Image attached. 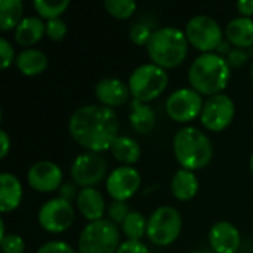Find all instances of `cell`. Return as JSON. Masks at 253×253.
<instances>
[{
    "mask_svg": "<svg viewBox=\"0 0 253 253\" xmlns=\"http://www.w3.org/2000/svg\"><path fill=\"white\" fill-rule=\"evenodd\" d=\"M71 138L89 153H102L111 148L119 136V119L114 110L101 104L77 108L68 120Z\"/></svg>",
    "mask_w": 253,
    "mask_h": 253,
    "instance_id": "obj_1",
    "label": "cell"
},
{
    "mask_svg": "<svg viewBox=\"0 0 253 253\" xmlns=\"http://www.w3.org/2000/svg\"><path fill=\"white\" fill-rule=\"evenodd\" d=\"M231 77V67L221 53H202L190 65L188 82L191 87L200 95L209 98L227 87Z\"/></svg>",
    "mask_w": 253,
    "mask_h": 253,
    "instance_id": "obj_2",
    "label": "cell"
},
{
    "mask_svg": "<svg viewBox=\"0 0 253 253\" xmlns=\"http://www.w3.org/2000/svg\"><path fill=\"white\" fill-rule=\"evenodd\" d=\"M173 154L182 169L199 170L213 159V145L208 135L197 127H182L173 136Z\"/></svg>",
    "mask_w": 253,
    "mask_h": 253,
    "instance_id": "obj_3",
    "label": "cell"
},
{
    "mask_svg": "<svg viewBox=\"0 0 253 253\" xmlns=\"http://www.w3.org/2000/svg\"><path fill=\"white\" fill-rule=\"evenodd\" d=\"M188 44L185 31H181L176 27H162L154 30L147 52L153 64L163 70H170L185 61Z\"/></svg>",
    "mask_w": 253,
    "mask_h": 253,
    "instance_id": "obj_4",
    "label": "cell"
},
{
    "mask_svg": "<svg viewBox=\"0 0 253 253\" xmlns=\"http://www.w3.org/2000/svg\"><path fill=\"white\" fill-rule=\"evenodd\" d=\"M169 76L166 70L156 64H142L129 76V89L135 101L148 104L157 99L166 90Z\"/></svg>",
    "mask_w": 253,
    "mask_h": 253,
    "instance_id": "obj_5",
    "label": "cell"
},
{
    "mask_svg": "<svg viewBox=\"0 0 253 253\" xmlns=\"http://www.w3.org/2000/svg\"><path fill=\"white\" fill-rule=\"evenodd\" d=\"M119 227L110 219L89 222L80 233L79 253H116L120 246Z\"/></svg>",
    "mask_w": 253,
    "mask_h": 253,
    "instance_id": "obj_6",
    "label": "cell"
},
{
    "mask_svg": "<svg viewBox=\"0 0 253 253\" xmlns=\"http://www.w3.org/2000/svg\"><path fill=\"white\" fill-rule=\"evenodd\" d=\"M181 230V213L172 206H160L148 218L147 237L156 246H169L178 240Z\"/></svg>",
    "mask_w": 253,
    "mask_h": 253,
    "instance_id": "obj_7",
    "label": "cell"
},
{
    "mask_svg": "<svg viewBox=\"0 0 253 253\" xmlns=\"http://www.w3.org/2000/svg\"><path fill=\"white\" fill-rule=\"evenodd\" d=\"M188 43L202 53L215 52L224 42V31L216 19L208 15L193 16L185 25Z\"/></svg>",
    "mask_w": 253,
    "mask_h": 253,
    "instance_id": "obj_8",
    "label": "cell"
},
{
    "mask_svg": "<svg viewBox=\"0 0 253 253\" xmlns=\"http://www.w3.org/2000/svg\"><path fill=\"white\" fill-rule=\"evenodd\" d=\"M203 105L205 102L199 92L193 87H181L166 99V113L173 122L188 123L200 117Z\"/></svg>",
    "mask_w": 253,
    "mask_h": 253,
    "instance_id": "obj_9",
    "label": "cell"
},
{
    "mask_svg": "<svg viewBox=\"0 0 253 253\" xmlns=\"http://www.w3.org/2000/svg\"><path fill=\"white\" fill-rule=\"evenodd\" d=\"M234 114V101L225 93H218L211 96L205 102L200 114V122L203 127L211 132H222L231 125Z\"/></svg>",
    "mask_w": 253,
    "mask_h": 253,
    "instance_id": "obj_10",
    "label": "cell"
},
{
    "mask_svg": "<svg viewBox=\"0 0 253 253\" xmlns=\"http://www.w3.org/2000/svg\"><path fill=\"white\" fill-rule=\"evenodd\" d=\"M74 218L76 213L73 205L59 197L47 200L40 208L37 216L40 227L50 234H59L67 231L73 225Z\"/></svg>",
    "mask_w": 253,
    "mask_h": 253,
    "instance_id": "obj_11",
    "label": "cell"
},
{
    "mask_svg": "<svg viewBox=\"0 0 253 253\" xmlns=\"http://www.w3.org/2000/svg\"><path fill=\"white\" fill-rule=\"evenodd\" d=\"M108 165L98 153H83L77 156L71 165V178L76 185L90 188L99 184L107 175Z\"/></svg>",
    "mask_w": 253,
    "mask_h": 253,
    "instance_id": "obj_12",
    "label": "cell"
},
{
    "mask_svg": "<svg viewBox=\"0 0 253 253\" xmlns=\"http://www.w3.org/2000/svg\"><path fill=\"white\" fill-rule=\"evenodd\" d=\"M141 187V173L132 166H119L107 176L108 196L117 202H127Z\"/></svg>",
    "mask_w": 253,
    "mask_h": 253,
    "instance_id": "obj_13",
    "label": "cell"
},
{
    "mask_svg": "<svg viewBox=\"0 0 253 253\" xmlns=\"http://www.w3.org/2000/svg\"><path fill=\"white\" fill-rule=\"evenodd\" d=\"M27 182L39 193L58 191L62 185V170L56 163L42 160L30 166L27 172Z\"/></svg>",
    "mask_w": 253,
    "mask_h": 253,
    "instance_id": "obj_14",
    "label": "cell"
},
{
    "mask_svg": "<svg viewBox=\"0 0 253 253\" xmlns=\"http://www.w3.org/2000/svg\"><path fill=\"white\" fill-rule=\"evenodd\" d=\"M240 240V231L228 221H219L209 230V245L213 252L237 253Z\"/></svg>",
    "mask_w": 253,
    "mask_h": 253,
    "instance_id": "obj_15",
    "label": "cell"
},
{
    "mask_svg": "<svg viewBox=\"0 0 253 253\" xmlns=\"http://www.w3.org/2000/svg\"><path fill=\"white\" fill-rule=\"evenodd\" d=\"M95 95L101 102V105L113 110L114 107H120L127 102L130 89L129 84L125 83L123 80L116 77H107L96 83Z\"/></svg>",
    "mask_w": 253,
    "mask_h": 253,
    "instance_id": "obj_16",
    "label": "cell"
},
{
    "mask_svg": "<svg viewBox=\"0 0 253 253\" xmlns=\"http://www.w3.org/2000/svg\"><path fill=\"white\" fill-rule=\"evenodd\" d=\"M76 203H77V209L82 213V216L84 219H87L89 222L104 219L102 216L107 209L105 199H104L102 193L99 190H96L95 187L82 188L79 191V197H77Z\"/></svg>",
    "mask_w": 253,
    "mask_h": 253,
    "instance_id": "obj_17",
    "label": "cell"
},
{
    "mask_svg": "<svg viewBox=\"0 0 253 253\" xmlns=\"http://www.w3.org/2000/svg\"><path fill=\"white\" fill-rule=\"evenodd\" d=\"M22 202V184L16 175L3 172L0 175V211L13 212Z\"/></svg>",
    "mask_w": 253,
    "mask_h": 253,
    "instance_id": "obj_18",
    "label": "cell"
},
{
    "mask_svg": "<svg viewBox=\"0 0 253 253\" xmlns=\"http://www.w3.org/2000/svg\"><path fill=\"white\" fill-rule=\"evenodd\" d=\"M225 36L230 44L237 49L253 47V19L239 16L227 24Z\"/></svg>",
    "mask_w": 253,
    "mask_h": 253,
    "instance_id": "obj_19",
    "label": "cell"
},
{
    "mask_svg": "<svg viewBox=\"0 0 253 253\" xmlns=\"http://www.w3.org/2000/svg\"><path fill=\"white\" fill-rule=\"evenodd\" d=\"M44 34H46V24L42 21V18L27 16L15 28V42L19 46L30 49L37 42H40Z\"/></svg>",
    "mask_w": 253,
    "mask_h": 253,
    "instance_id": "obj_20",
    "label": "cell"
},
{
    "mask_svg": "<svg viewBox=\"0 0 253 253\" xmlns=\"http://www.w3.org/2000/svg\"><path fill=\"white\" fill-rule=\"evenodd\" d=\"M16 68L19 70L21 74L27 76V77H34L42 74L47 65V56L44 52L30 47V49H24L16 55V61H15Z\"/></svg>",
    "mask_w": 253,
    "mask_h": 253,
    "instance_id": "obj_21",
    "label": "cell"
},
{
    "mask_svg": "<svg viewBox=\"0 0 253 253\" xmlns=\"http://www.w3.org/2000/svg\"><path fill=\"white\" fill-rule=\"evenodd\" d=\"M170 190L176 200L179 202H190L196 197L199 191V179L194 172L187 169H179L175 172L170 181Z\"/></svg>",
    "mask_w": 253,
    "mask_h": 253,
    "instance_id": "obj_22",
    "label": "cell"
},
{
    "mask_svg": "<svg viewBox=\"0 0 253 253\" xmlns=\"http://www.w3.org/2000/svg\"><path fill=\"white\" fill-rule=\"evenodd\" d=\"M110 150H111L113 157L123 166H132L138 163L142 154V150L138 141L125 135H119Z\"/></svg>",
    "mask_w": 253,
    "mask_h": 253,
    "instance_id": "obj_23",
    "label": "cell"
},
{
    "mask_svg": "<svg viewBox=\"0 0 253 253\" xmlns=\"http://www.w3.org/2000/svg\"><path fill=\"white\" fill-rule=\"evenodd\" d=\"M129 122L135 132L141 135H147L153 132L156 127V113L148 104H142L133 99Z\"/></svg>",
    "mask_w": 253,
    "mask_h": 253,
    "instance_id": "obj_24",
    "label": "cell"
},
{
    "mask_svg": "<svg viewBox=\"0 0 253 253\" xmlns=\"http://www.w3.org/2000/svg\"><path fill=\"white\" fill-rule=\"evenodd\" d=\"M24 19V4L21 0L0 1V30L10 31L16 28Z\"/></svg>",
    "mask_w": 253,
    "mask_h": 253,
    "instance_id": "obj_25",
    "label": "cell"
},
{
    "mask_svg": "<svg viewBox=\"0 0 253 253\" xmlns=\"http://www.w3.org/2000/svg\"><path fill=\"white\" fill-rule=\"evenodd\" d=\"M147 225H148V219H145V216L142 213L132 211L127 215V218L123 221L122 231L127 240L141 242V239L144 236H147Z\"/></svg>",
    "mask_w": 253,
    "mask_h": 253,
    "instance_id": "obj_26",
    "label": "cell"
},
{
    "mask_svg": "<svg viewBox=\"0 0 253 253\" xmlns=\"http://www.w3.org/2000/svg\"><path fill=\"white\" fill-rule=\"evenodd\" d=\"M70 6L68 0H34L33 7L40 15V18H44L47 21L58 19Z\"/></svg>",
    "mask_w": 253,
    "mask_h": 253,
    "instance_id": "obj_27",
    "label": "cell"
},
{
    "mask_svg": "<svg viewBox=\"0 0 253 253\" xmlns=\"http://www.w3.org/2000/svg\"><path fill=\"white\" fill-rule=\"evenodd\" d=\"M104 7L116 19H129L136 12L133 0H105Z\"/></svg>",
    "mask_w": 253,
    "mask_h": 253,
    "instance_id": "obj_28",
    "label": "cell"
},
{
    "mask_svg": "<svg viewBox=\"0 0 253 253\" xmlns=\"http://www.w3.org/2000/svg\"><path fill=\"white\" fill-rule=\"evenodd\" d=\"M153 30L148 24H142V22H138L135 24L130 31H129V37L130 40L138 44V46H148L150 40H151V36H153Z\"/></svg>",
    "mask_w": 253,
    "mask_h": 253,
    "instance_id": "obj_29",
    "label": "cell"
},
{
    "mask_svg": "<svg viewBox=\"0 0 253 253\" xmlns=\"http://www.w3.org/2000/svg\"><path fill=\"white\" fill-rule=\"evenodd\" d=\"M107 212H108V219L111 222H114L116 225L117 224H123V221L127 218V215L132 212L129 205L126 202H117V200H113L108 208H107Z\"/></svg>",
    "mask_w": 253,
    "mask_h": 253,
    "instance_id": "obj_30",
    "label": "cell"
},
{
    "mask_svg": "<svg viewBox=\"0 0 253 253\" xmlns=\"http://www.w3.org/2000/svg\"><path fill=\"white\" fill-rule=\"evenodd\" d=\"M0 248L3 253H24L25 242L18 234H6L0 239Z\"/></svg>",
    "mask_w": 253,
    "mask_h": 253,
    "instance_id": "obj_31",
    "label": "cell"
},
{
    "mask_svg": "<svg viewBox=\"0 0 253 253\" xmlns=\"http://www.w3.org/2000/svg\"><path fill=\"white\" fill-rule=\"evenodd\" d=\"M46 36L53 42H61L67 36V24L58 18L46 22Z\"/></svg>",
    "mask_w": 253,
    "mask_h": 253,
    "instance_id": "obj_32",
    "label": "cell"
},
{
    "mask_svg": "<svg viewBox=\"0 0 253 253\" xmlns=\"http://www.w3.org/2000/svg\"><path fill=\"white\" fill-rule=\"evenodd\" d=\"M16 61L15 50L6 39H0V62L1 70H7Z\"/></svg>",
    "mask_w": 253,
    "mask_h": 253,
    "instance_id": "obj_33",
    "label": "cell"
},
{
    "mask_svg": "<svg viewBox=\"0 0 253 253\" xmlns=\"http://www.w3.org/2000/svg\"><path fill=\"white\" fill-rule=\"evenodd\" d=\"M36 253H77L68 243L61 240H50L42 245Z\"/></svg>",
    "mask_w": 253,
    "mask_h": 253,
    "instance_id": "obj_34",
    "label": "cell"
},
{
    "mask_svg": "<svg viewBox=\"0 0 253 253\" xmlns=\"http://www.w3.org/2000/svg\"><path fill=\"white\" fill-rule=\"evenodd\" d=\"M116 253H150L148 248L142 242H135V240H126L123 242Z\"/></svg>",
    "mask_w": 253,
    "mask_h": 253,
    "instance_id": "obj_35",
    "label": "cell"
},
{
    "mask_svg": "<svg viewBox=\"0 0 253 253\" xmlns=\"http://www.w3.org/2000/svg\"><path fill=\"white\" fill-rule=\"evenodd\" d=\"M58 197L62 199V200H67V202H73L74 199L77 200L79 197V193H77V187L76 184H71V182H65L61 185V188L58 190Z\"/></svg>",
    "mask_w": 253,
    "mask_h": 253,
    "instance_id": "obj_36",
    "label": "cell"
},
{
    "mask_svg": "<svg viewBox=\"0 0 253 253\" xmlns=\"http://www.w3.org/2000/svg\"><path fill=\"white\" fill-rule=\"evenodd\" d=\"M230 67H242L246 61H248V55L243 52V49H234L228 52V58H227Z\"/></svg>",
    "mask_w": 253,
    "mask_h": 253,
    "instance_id": "obj_37",
    "label": "cell"
},
{
    "mask_svg": "<svg viewBox=\"0 0 253 253\" xmlns=\"http://www.w3.org/2000/svg\"><path fill=\"white\" fill-rule=\"evenodd\" d=\"M236 6L242 16H245V18L253 16V0H240V1H237Z\"/></svg>",
    "mask_w": 253,
    "mask_h": 253,
    "instance_id": "obj_38",
    "label": "cell"
},
{
    "mask_svg": "<svg viewBox=\"0 0 253 253\" xmlns=\"http://www.w3.org/2000/svg\"><path fill=\"white\" fill-rule=\"evenodd\" d=\"M0 144H1L0 159H4L10 150V139H9V135L6 133V130H0Z\"/></svg>",
    "mask_w": 253,
    "mask_h": 253,
    "instance_id": "obj_39",
    "label": "cell"
},
{
    "mask_svg": "<svg viewBox=\"0 0 253 253\" xmlns=\"http://www.w3.org/2000/svg\"><path fill=\"white\" fill-rule=\"evenodd\" d=\"M249 166H251V172H252L253 175V153L252 156H251V160H249Z\"/></svg>",
    "mask_w": 253,
    "mask_h": 253,
    "instance_id": "obj_40",
    "label": "cell"
},
{
    "mask_svg": "<svg viewBox=\"0 0 253 253\" xmlns=\"http://www.w3.org/2000/svg\"><path fill=\"white\" fill-rule=\"evenodd\" d=\"M188 253H205V252H200V251H193V252H188Z\"/></svg>",
    "mask_w": 253,
    "mask_h": 253,
    "instance_id": "obj_41",
    "label": "cell"
},
{
    "mask_svg": "<svg viewBox=\"0 0 253 253\" xmlns=\"http://www.w3.org/2000/svg\"><path fill=\"white\" fill-rule=\"evenodd\" d=\"M252 79H253V64H252Z\"/></svg>",
    "mask_w": 253,
    "mask_h": 253,
    "instance_id": "obj_42",
    "label": "cell"
}]
</instances>
